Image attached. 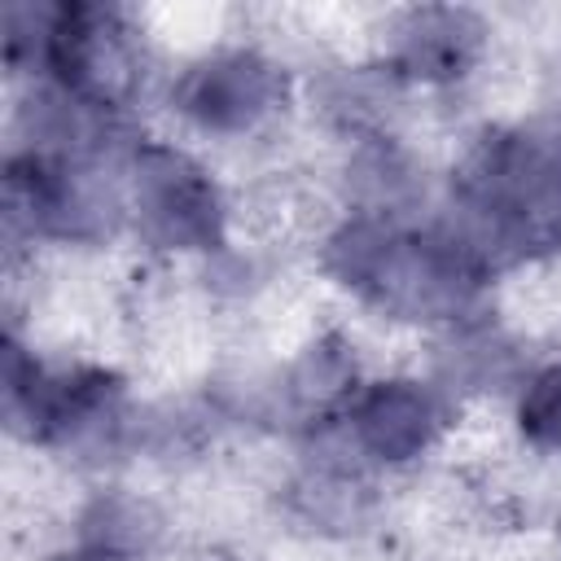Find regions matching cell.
Returning <instances> with one entry per match:
<instances>
[{
    "label": "cell",
    "instance_id": "8992f818",
    "mask_svg": "<svg viewBox=\"0 0 561 561\" xmlns=\"http://www.w3.org/2000/svg\"><path fill=\"white\" fill-rule=\"evenodd\" d=\"M48 561H136V557H123V552H110V548H96V543H75V548H66V552H57V557H48Z\"/></svg>",
    "mask_w": 561,
    "mask_h": 561
},
{
    "label": "cell",
    "instance_id": "6da1fadb",
    "mask_svg": "<svg viewBox=\"0 0 561 561\" xmlns=\"http://www.w3.org/2000/svg\"><path fill=\"white\" fill-rule=\"evenodd\" d=\"M127 219L153 250H210L228 228V202L210 171L171 140L127 145Z\"/></svg>",
    "mask_w": 561,
    "mask_h": 561
},
{
    "label": "cell",
    "instance_id": "7a4b0ae2",
    "mask_svg": "<svg viewBox=\"0 0 561 561\" xmlns=\"http://www.w3.org/2000/svg\"><path fill=\"white\" fill-rule=\"evenodd\" d=\"M285 105V75L259 48H215L171 83V110L202 136L245 140Z\"/></svg>",
    "mask_w": 561,
    "mask_h": 561
},
{
    "label": "cell",
    "instance_id": "3957f363",
    "mask_svg": "<svg viewBox=\"0 0 561 561\" xmlns=\"http://www.w3.org/2000/svg\"><path fill=\"white\" fill-rule=\"evenodd\" d=\"M364 465H408L425 456L447 430V403L434 381L390 373L364 381L337 412Z\"/></svg>",
    "mask_w": 561,
    "mask_h": 561
},
{
    "label": "cell",
    "instance_id": "277c9868",
    "mask_svg": "<svg viewBox=\"0 0 561 561\" xmlns=\"http://www.w3.org/2000/svg\"><path fill=\"white\" fill-rule=\"evenodd\" d=\"M486 26L469 9H408L390 26L386 70L394 83H451L469 75Z\"/></svg>",
    "mask_w": 561,
    "mask_h": 561
},
{
    "label": "cell",
    "instance_id": "5b68a950",
    "mask_svg": "<svg viewBox=\"0 0 561 561\" xmlns=\"http://www.w3.org/2000/svg\"><path fill=\"white\" fill-rule=\"evenodd\" d=\"M517 430L539 456H561V359L535 368L517 394Z\"/></svg>",
    "mask_w": 561,
    "mask_h": 561
}]
</instances>
